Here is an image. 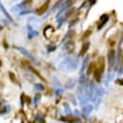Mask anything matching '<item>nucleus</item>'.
Returning <instances> with one entry per match:
<instances>
[{
  "mask_svg": "<svg viewBox=\"0 0 123 123\" xmlns=\"http://www.w3.org/2000/svg\"><path fill=\"white\" fill-rule=\"evenodd\" d=\"M75 2H76V0H66V2H65V7L68 8V7L72 6Z\"/></svg>",
  "mask_w": 123,
  "mask_h": 123,
  "instance_id": "obj_12",
  "label": "nucleus"
},
{
  "mask_svg": "<svg viewBox=\"0 0 123 123\" xmlns=\"http://www.w3.org/2000/svg\"><path fill=\"white\" fill-rule=\"evenodd\" d=\"M88 59H89V56H86L85 58H84V60H83V62H82V66H81V72L85 69V67H86V65H87V62H88Z\"/></svg>",
  "mask_w": 123,
  "mask_h": 123,
  "instance_id": "obj_9",
  "label": "nucleus"
},
{
  "mask_svg": "<svg viewBox=\"0 0 123 123\" xmlns=\"http://www.w3.org/2000/svg\"><path fill=\"white\" fill-rule=\"evenodd\" d=\"M96 66H97V63H95L94 62H90V64H89L88 67H87V75H91L93 72H95Z\"/></svg>",
  "mask_w": 123,
  "mask_h": 123,
  "instance_id": "obj_7",
  "label": "nucleus"
},
{
  "mask_svg": "<svg viewBox=\"0 0 123 123\" xmlns=\"http://www.w3.org/2000/svg\"><path fill=\"white\" fill-rule=\"evenodd\" d=\"M118 82H119V83H121V84H123V80H117V83H118Z\"/></svg>",
  "mask_w": 123,
  "mask_h": 123,
  "instance_id": "obj_20",
  "label": "nucleus"
},
{
  "mask_svg": "<svg viewBox=\"0 0 123 123\" xmlns=\"http://www.w3.org/2000/svg\"><path fill=\"white\" fill-rule=\"evenodd\" d=\"M40 98H41V95H40V94H36V95H35V97H34V103H35V104H37V103L39 102Z\"/></svg>",
  "mask_w": 123,
  "mask_h": 123,
  "instance_id": "obj_16",
  "label": "nucleus"
},
{
  "mask_svg": "<svg viewBox=\"0 0 123 123\" xmlns=\"http://www.w3.org/2000/svg\"><path fill=\"white\" fill-rule=\"evenodd\" d=\"M65 50L67 51V53H72L74 51V47H75V45H74V42L73 41H68L66 44H65Z\"/></svg>",
  "mask_w": 123,
  "mask_h": 123,
  "instance_id": "obj_4",
  "label": "nucleus"
},
{
  "mask_svg": "<svg viewBox=\"0 0 123 123\" xmlns=\"http://www.w3.org/2000/svg\"><path fill=\"white\" fill-rule=\"evenodd\" d=\"M116 62V51L114 49H110L108 52V64H109V70H111Z\"/></svg>",
  "mask_w": 123,
  "mask_h": 123,
  "instance_id": "obj_1",
  "label": "nucleus"
},
{
  "mask_svg": "<svg viewBox=\"0 0 123 123\" xmlns=\"http://www.w3.org/2000/svg\"><path fill=\"white\" fill-rule=\"evenodd\" d=\"M91 32H92V31H90V30H89V31H86L85 32H84V34H83V36H82V38H81V39H82V40H84V39H86L87 37H89V36H90V34H91Z\"/></svg>",
  "mask_w": 123,
  "mask_h": 123,
  "instance_id": "obj_15",
  "label": "nucleus"
},
{
  "mask_svg": "<svg viewBox=\"0 0 123 123\" xmlns=\"http://www.w3.org/2000/svg\"><path fill=\"white\" fill-rule=\"evenodd\" d=\"M108 19H109V17H108V15H106V14H104V15L101 17V23L98 25V30H100L102 27H103V25H105V23L108 21Z\"/></svg>",
  "mask_w": 123,
  "mask_h": 123,
  "instance_id": "obj_8",
  "label": "nucleus"
},
{
  "mask_svg": "<svg viewBox=\"0 0 123 123\" xmlns=\"http://www.w3.org/2000/svg\"><path fill=\"white\" fill-rule=\"evenodd\" d=\"M30 68H31V70L32 71V72H33V73H34V74H36V75H37V77H39L40 79H41V80H45V81H46V80H45L44 78H43L42 76H41V75H40V73H39L37 70H35V69H34V68H32L31 66L30 67Z\"/></svg>",
  "mask_w": 123,
  "mask_h": 123,
  "instance_id": "obj_10",
  "label": "nucleus"
},
{
  "mask_svg": "<svg viewBox=\"0 0 123 123\" xmlns=\"http://www.w3.org/2000/svg\"><path fill=\"white\" fill-rule=\"evenodd\" d=\"M61 119L62 121H65V122H69V123L74 122V119L72 117H62Z\"/></svg>",
  "mask_w": 123,
  "mask_h": 123,
  "instance_id": "obj_13",
  "label": "nucleus"
},
{
  "mask_svg": "<svg viewBox=\"0 0 123 123\" xmlns=\"http://www.w3.org/2000/svg\"><path fill=\"white\" fill-rule=\"evenodd\" d=\"M16 49H17V50H19V51H20V52H21V53H22L23 55H25L26 57H28L29 59H31V61H35V58H34V57H33V56L31 55V53H30V52H29V51H28L27 49H25L24 47L16 46Z\"/></svg>",
  "mask_w": 123,
  "mask_h": 123,
  "instance_id": "obj_3",
  "label": "nucleus"
},
{
  "mask_svg": "<svg viewBox=\"0 0 123 123\" xmlns=\"http://www.w3.org/2000/svg\"><path fill=\"white\" fill-rule=\"evenodd\" d=\"M49 4H50V0H46V2H45V3H44V4L37 10V13H38L39 15L44 14L46 11L48 10V8H49Z\"/></svg>",
  "mask_w": 123,
  "mask_h": 123,
  "instance_id": "obj_2",
  "label": "nucleus"
},
{
  "mask_svg": "<svg viewBox=\"0 0 123 123\" xmlns=\"http://www.w3.org/2000/svg\"><path fill=\"white\" fill-rule=\"evenodd\" d=\"M1 10H2V11H3V12H4V13H5V14H6V16H7V17H8V19H9V20H10V21H12V22H13V21H12V17H11V16L9 15V13H8V12H7V11H6V10H5V9H4V7H3V5H1Z\"/></svg>",
  "mask_w": 123,
  "mask_h": 123,
  "instance_id": "obj_11",
  "label": "nucleus"
},
{
  "mask_svg": "<svg viewBox=\"0 0 123 123\" xmlns=\"http://www.w3.org/2000/svg\"><path fill=\"white\" fill-rule=\"evenodd\" d=\"M89 46H90V43L89 42H85L82 46H81V49H80V56H83L86 52H87V50H88V48H89Z\"/></svg>",
  "mask_w": 123,
  "mask_h": 123,
  "instance_id": "obj_6",
  "label": "nucleus"
},
{
  "mask_svg": "<svg viewBox=\"0 0 123 123\" xmlns=\"http://www.w3.org/2000/svg\"><path fill=\"white\" fill-rule=\"evenodd\" d=\"M9 74H10V77H11V79H12V80H13L14 82H16V80H15V78H14V74H12V72H10Z\"/></svg>",
  "mask_w": 123,
  "mask_h": 123,
  "instance_id": "obj_18",
  "label": "nucleus"
},
{
  "mask_svg": "<svg viewBox=\"0 0 123 123\" xmlns=\"http://www.w3.org/2000/svg\"><path fill=\"white\" fill-rule=\"evenodd\" d=\"M31 2H32V0H26L22 3V5H31Z\"/></svg>",
  "mask_w": 123,
  "mask_h": 123,
  "instance_id": "obj_17",
  "label": "nucleus"
},
{
  "mask_svg": "<svg viewBox=\"0 0 123 123\" xmlns=\"http://www.w3.org/2000/svg\"><path fill=\"white\" fill-rule=\"evenodd\" d=\"M86 81V78L83 74H80V84H84Z\"/></svg>",
  "mask_w": 123,
  "mask_h": 123,
  "instance_id": "obj_14",
  "label": "nucleus"
},
{
  "mask_svg": "<svg viewBox=\"0 0 123 123\" xmlns=\"http://www.w3.org/2000/svg\"><path fill=\"white\" fill-rule=\"evenodd\" d=\"M35 87H36L38 90H43V89H44V87H43L41 84H35Z\"/></svg>",
  "mask_w": 123,
  "mask_h": 123,
  "instance_id": "obj_19",
  "label": "nucleus"
},
{
  "mask_svg": "<svg viewBox=\"0 0 123 123\" xmlns=\"http://www.w3.org/2000/svg\"><path fill=\"white\" fill-rule=\"evenodd\" d=\"M92 111H93V106L90 105V104H88V105H86V106H84V107L82 108V113H83V116L84 117H88L91 114Z\"/></svg>",
  "mask_w": 123,
  "mask_h": 123,
  "instance_id": "obj_5",
  "label": "nucleus"
}]
</instances>
